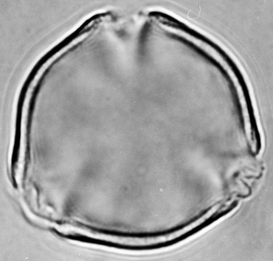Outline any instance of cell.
I'll return each mask as SVG.
<instances>
[{"label": "cell", "mask_w": 273, "mask_h": 261, "mask_svg": "<svg viewBox=\"0 0 273 261\" xmlns=\"http://www.w3.org/2000/svg\"><path fill=\"white\" fill-rule=\"evenodd\" d=\"M100 240L112 243L129 246H145L157 244V236L136 237L101 233Z\"/></svg>", "instance_id": "cell-1"}]
</instances>
